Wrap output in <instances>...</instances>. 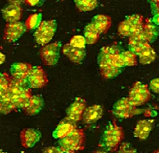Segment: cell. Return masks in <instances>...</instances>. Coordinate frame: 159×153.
Here are the masks:
<instances>
[{"instance_id":"74e56055","label":"cell","mask_w":159,"mask_h":153,"mask_svg":"<svg viewBox=\"0 0 159 153\" xmlns=\"http://www.w3.org/2000/svg\"><path fill=\"white\" fill-rule=\"evenodd\" d=\"M5 60H6V57H5V56L3 55V53L0 52V65H2L3 63H4Z\"/></svg>"},{"instance_id":"8992f818","label":"cell","mask_w":159,"mask_h":153,"mask_svg":"<svg viewBox=\"0 0 159 153\" xmlns=\"http://www.w3.org/2000/svg\"><path fill=\"white\" fill-rule=\"evenodd\" d=\"M128 98L131 104L135 107L146 104L151 99V93L148 86L140 82H136L130 88Z\"/></svg>"},{"instance_id":"83f0119b","label":"cell","mask_w":159,"mask_h":153,"mask_svg":"<svg viewBox=\"0 0 159 153\" xmlns=\"http://www.w3.org/2000/svg\"><path fill=\"white\" fill-rule=\"evenodd\" d=\"M42 23V15L41 14H33L31 15L26 20L25 26L26 30H33L37 29L40 24Z\"/></svg>"},{"instance_id":"4316f807","label":"cell","mask_w":159,"mask_h":153,"mask_svg":"<svg viewBox=\"0 0 159 153\" xmlns=\"http://www.w3.org/2000/svg\"><path fill=\"white\" fill-rule=\"evenodd\" d=\"M12 78H10L8 73L3 72L0 73V97L7 94L10 90Z\"/></svg>"},{"instance_id":"d4e9b609","label":"cell","mask_w":159,"mask_h":153,"mask_svg":"<svg viewBox=\"0 0 159 153\" xmlns=\"http://www.w3.org/2000/svg\"><path fill=\"white\" fill-rule=\"evenodd\" d=\"M139 61L141 64L143 65H146V64H150L155 61L156 59V52L154 51V49L149 45L146 49L143 50L142 52L139 55Z\"/></svg>"},{"instance_id":"44dd1931","label":"cell","mask_w":159,"mask_h":153,"mask_svg":"<svg viewBox=\"0 0 159 153\" xmlns=\"http://www.w3.org/2000/svg\"><path fill=\"white\" fill-rule=\"evenodd\" d=\"M92 24L94 25L100 34L106 33L111 25V20L108 16L97 15L92 19Z\"/></svg>"},{"instance_id":"603a6c76","label":"cell","mask_w":159,"mask_h":153,"mask_svg":"<svg viewBox=\"0 0 159 153\" xmlns=\"http://www.w3.org/2000/svg\"><path fill=\"white\" fill-rule=\"evenodd\" d=\"M16 109V108L15 106L9 93L0 97V113L9 114Z\"/></svg>"},{"instance_id":"2e32d148","label":"cell","mask_w":159,"mask_h":153,"mask_svg":"<svg viewBox=\"0 0 159 153\" xmlns=\"http://www.w3.org/2000/svg\"><path fill=\"white\" fill-rule=\"evenodd\" d=\"M98 63H99V66H100L101 75L106 79L116 78L121 73V69L115 67L107 60L98 58Z\"/></svg>"},{"instance_id":"52a82bcc","label":"cell","mask_w":159,"mask_h":153,"mask_svg":"<svg viewBox=\"0 0 159 153\" xmlns=\"http://www.w3.org/2000/svg\"><path fill=\"white\" fill-rule=\"evenodd\" d=\"M61 43L55 42L43 46L40 51V56L43 62L47 65H54L60 59Z\"/></svg>"},{"instance_id":"e0dca14e","label":"cell","mask_w":159,"mask_h":153,"mask_svg":"<svg viewBox=\"0 0 159 153\" xmlns=\"http://www.w3.org/2000/svg\"><path fill=\"white\" fill-rule=\"evenodd\" d=\"M102 114H103V109L101 106H99V105L91 106L89 107H87L85 109L82 120L84 124H94L95 122H97L99 119H101Z\"/></svg>"},{"instance_id":"d6986e66","label":"cell","mask_w":159,"mask_h":153,"mask_svg":"<svg viewBox=\"0 0 159 153\" xmlns=\"http://www.w3.org/2000/svg\"><path fill=\"white\" fill-rule=\"evenodd\" d=\"M153 127V120H140L137 123L134 130V135L140 140L148 138Z\"/></svg>"},{"instance_id":"d590c367","label":"cell","mask_w":159,"mask_h":153,"mask_svg":"<svg viewBox=\"0 0 159 153\" xmlns=\"http://www.w3.org/2000/svg\"><path fill=\"white\" fill-rule=\"evenodd\" d=\"M41 1H38V0H34V1H31V0H27L26 1V4L31 5V6H35V5H40L42 3H40Z\"/></svg>"},{"instance_id":"4dcf8cb0","label":"cell","mask_w":159,"mask_h":153,"mask_svg":"<svg viewBox=\"0 0 159 153\" xmlns=\"http://www.w3.org/2000/svg\"><path fill=\"white\" fill-rule=\"evenodd\" d=\"M143 43H147L144 38V37L141 34V32L139 33H136L133 36L129 37V48H132V47H134V46L140 45Z\"/></svg>"},{"instance_id":"d6a6232c","label":"cell","mask_w":159,"mask_h":153,"mask_svg":"<svg viewBox=\"0 0 159 153\" xmlns=\"http://www.w3.org/2000/svg\"><path fill=\"white\" fill-rule=\"evenodd\" d=\"M150 89L152 90L154 93L159 94V78L152 79V81L150 82Z\"/></svg>"},{"instance_id":"3957f363","label":"cell","mask_w":159,"mask_h":153,"mask_svg":"<svg viewBox=\"0 0 159 153\" xmlns=\"http://www.w3.org/2000/svg\"><path fill=\"white\" fill-rule=\"evenodd\" d=\"M16 109H25L33 96L31 90L26 86L20 85L19 83L12 79L10 90L8 92Z\"/></svg>"},{"instance_id":"5b68a950","label":"cell","mask_w":159,"mask_h":153,"mask_svg":"<svg viewBox=\"0 0 159 153\" xmlns=\"http://www.w3.org/2000/svg\"><path fill=\"white\" fill-rule=\"evenodd\" d=\"M56 31V23L55 20L42 21L40 26L36 29L34 33V38L36 42L39 45L45 46L49 44L55 36Z\"/></svg>"},{"instance_id":"f1b7e54d","label":"cell","mask_w":159,"mask_h":153,"mask_svg":"<svg viewBox=\"0 0 159 153\" xmlns=\"http://www.w3.org/2000/svg\"><path fill=\"white\" fill-rule=\"evenodd\" d=\"M121 56L125 66H133L137 65V56L130 50L121 51Z\"/></svg>"},{"instance_id":"8fae6325","label":"cell","mask_w":159,"mask_h":153,"mask_svg":"<svg viewBox=\"0 0 159 153\" xmlns=\"http://www.w3.org/2000/svg\"><path fill=\"white\" fill-rule=\"evenodd\" d=\"M32 67L33 66L29 63H14L10 66V73L12 76V79L19 83L20 85L26 87V78Z\"/></svg>"},{"instance_id":"7a4b0ae2","label":"cell","mask_w":159,"mask_h":153,"mask_svg":"<svg viewBox=\"0 0 159 153\" xmlns=\"http://www.w3.org/2000/svg\"><path fill=\"white\" fill-rule=\"evenodd\" d=\"M85 136L81 129L76 128L67 136L59 140V148L63 153H74L84 148Z\"/></svg>"},{"instance_id":"7402d4cb","label":"cell","mask_w":159,"mask_h":153,"mask_svg":"<svg viewBox=\"0 0 159 153\" xmlns=\"http://www.w3.org/2000/svg\"><path fill=\"white\" fill-rule=\"evenodd\" d=\"M43 103L44 102H43V99L42 98V96L33 95L31 97V100H30L27 106L24 109V111L26 114L30 115V116L36 115L42 110V108L43 107Z\"/></svg>"},{"instance_id":"30bf717a","label":"cell","mask_w":159,"mask_h":153,"mask_svg":"<svg viewBox=\"0 0 159 153\" xmlns=\"http://www.w3.org/2000/svg\"><path fill=\"white\" fill-rule=\"evenodd\" d=\"M112 113L119 118H129L136 113V108L131 104L129 98H123L114 105Z\"/></svg>"},{"instance_id":"f546056e","label":"cell","mask_w":159,"mask_h":153,"mask_svg":"<svg viewBox=\"0 0 159 153\" xmlns=\"http://www.w3.org/2000/svg\"><path fill=\"white\" fill-rule=\"evenodd\" d=\"M87 42L86 39L84 36H80V35H76V36L72 37L70 40V45H71L74 48L79 49H85Z\"/></svg>"},{"instance_id":"ab89813d","label":"cell","mask_w":159,"mask_h":153,"mask_svg":"<svg viewBox=\"0 0 159 153\" xmlns=\"http://www.w3.org/2000/svg\"><path fill=\"white\" fill-rule=\"evenodd\" d=\"M153 153H159V149H157V150L155 151H154Z\"/></svg>"},{"instance_id":"9a60e30c","label":"cell","mask_w":159,"mask_h":153,"mask_svg":"<svg viewBox=\"0 0 159 153\" xmlns=\"http://www.w3.org/2000/svg\"><path fill=\"white\" fill-rule=\"evenodd\" d=\"M41 139V133L34 128H26L20 133L21 145L25 148H31L35 146Z\"/></svg>"},{"instance_id":"e575fe53","label":"cell","mask_w":159,"mask_h":153,"mask_svg":"<svg viewBox=\"0 0 159 153\" xmlns=\"http://www.w3.org/2000/svg\"><path fill=\"white\" fill-rule=\"evenodd\" d=\"M152 9L155 15L159 14V1H152Z\"/></svg>"},{"instance_id":"1f68e13d","label":"cell","mask_w":159,"mask_h":153,"mask_svg":"<svg viewBox=\"0 0 159 153\" xmlns=\"http://www.w3.org/2000/svg\"><path fill=\"white\" fill-rule=\"evenodd\" d=\"M117 153H137L136 150L131 146V145L129 143H124L119 146V150Z\"/></svg>"},{"instance_id":"836d02e7","label":"cell","mask_w":159,"mask_h":153,"mask_svg":"<svg viewBox=\"0 0 159 153\" xmlns=\"http://www.w3.org/2000/svg\"><path fill=\"white\" fill-rule=\"evenodd\" d=\"M43 153H63L62 151L59 148V147L56 146H50L47 147L46 149L43 150Z\"/></svg>"},{"instance_id":"8d00e7d4","label":"cell","mask_w":159,"mask_h":153,"mask_svg":"<svg viewBox=\"0 0 159 153\" xmlns=\"http://www.w3.org/2000/svg\"><path fill=\"white\" fill-rule=\"evenodd\" d=\"M152 21L154 25H158L159 26V14L155 15V16H153V18L152 19Z\"/></svg>"},{"instance_id":"ba28073f","label":"cell","mask_w":159,"mask_h":153,"mask_svg":"<svg viewBox=\"0 0 159 153\" xmlns=\"http://www.w3.org/2000/svg\"><path fill=\"white\" fill-rule=\"evenodd\" d=\"M48 78L41 66H33L26 78V84L29 88H40L45 86Z\"/></svg>"},{"instance_id":"5bb4252c","label":"cell","mask_w":159,"mask_h":153,"mask_svg":"<svg viewBox=\"0 0 159 153\" xmlns=\"http://www.w3.org/2000/svg\"><path fill=\"white\" fill-rule=\"evenodd\" d=\"M76 128H77L76 123L70 120L67 117H66L65 119H63L59 123L58 126L53 132V137L57 140H61L64 137L67 136L69 134H71V132L74 131Z\"/></svg>"},{"instance_id":"4fadbf2b","label":"cell","mask_w":159,"mask_h":153,"mask_svg":"<svg viewBox=\"0 0 159 153\" xmlns=\"http://www.w3.org/2000/svg\"><path fill=\"white\" fill-rule=\"evenodd\" d=\"M86 109V101L82 98H77L74 102L67 108L66 117L74 123L82 120L83 115Z\"/></svg>"},{"instance_id":"7c38bea8","label":"cell","mask_w":159,"mask_h":153,"mask_svg":"<svg viewBox=\"0 0 159 153\" xmlns=\"http://www.w3.org/2000/svg\"><path fill=\"white\" fill-rule=\"evenodd\" d=\"M26 31L25 23L23 22H14L7 23L4 27L3 32V38L7 42L13 43L16 41L22 36Z\"/></svg>"},{"instance_id":"60d3db41","label":"cell","mask_w":159,"mask_h":153,"mask_svg":"<svg viewBox=\"0 0 159 153\" xmlns=\"http://www.w3.org/2000/svg\"><path fill=\"white\" fill-rule=\"evenodd\" d=\"M0 153H5V152H4V151H3L2 150H0Z\"/></svg>"},{"instance_id":"277c9868","label":"cell","mask_w":159,"mask_h":153,"mask_svg":"<svg viewBox=\"0 0 159 153\" xmlns=\"http://www.w3.org/2000/svg\"><path fill=\"white\" fill-rule=\"evenodd\" d=\"M145 20L140 15H132L127 17L118 26V33L124 37H131L140 33L143 29Z\"/></svg>"},{"instance_id":"f35d334b","label":"cell","mask_w":159,"mask_h":153,"mask_svg":"<svg viewBox=\"0 0 159 153\" xmlns=\"http://www.w3.org/2000/svg\"><path fill=\"white\" fill-rule=\"evenodd\" d=\"M93 153H108V152H107V151H105L104 150H103V151L98 150V151H94Z\"/></svg>"},{"instance_id":"ac0fdd59","label":"cell","mask_w":159,"mask_h":153,"mask_svg":"<svg viewBox=\"0 0 159 153\" xmlns=\"http://www.w3.org/2000/svg\"><path fill=\"white\" fill-rule=\"evenodd\" d=\"M141 34L144 37V38L146 42L150 43L154 42L159 35L158 27L154 25L151 19L145 20L144 26L141 31Z\"/></svg>"},{"instance_id":"ffe728a7","label":"cell","mask_w":159,"mask_h":153,"mask_svg":"<svg viewBox=\"0 0 159 153\" xmlns=\"http://www.w3.org/2000/svg\"><path fill=\"white\" fill-rule=\"evenodd\" d=\"M62 51H63V54L66 56H67V58L70 61L74 62V63H77V64L81 63L82 61L84 58L85 55H86L84 49H79L74 48V47L70 45V43L64 45Z\"/></svg>"},{"instance_id":"cb8c5ba5","label":"cell","mask_w":159,"mask_h":153,"mask_svg":"<svg viewBox=\"0 0 159 153\" xmlns=\"http://www.w3.org/2000/svg\"><path fill=\"white\" fill-rule=\"evenodd\" d=\"M100 33H98L96 28L94 25L91 23H89L84 28V38L86 39V42L88 44H94L97 42L98 39L100 38Z\"/></svg>"},{"instance_id":"6da1fadb","label":"cell","mask_w":159,"mask_h":153,"mask_svg":"<svg viewBox=\"0 0 159 153\" xmlns=\"http://www.w3.org/2000/svg\"><path fill=\"white\" fill-rule=\"evenodd\" d=\"M124 139L123 128L118 127L115 123L110 124L106 128L100 140V146L107 152H113L120 146Z\"/></svg>"},{"instance_id":"9c48e42d","label":"cell","mask_w":159,"mask_h":153,"mask_svg":"<svg viewBox=\"0 0 159 153\" xmlns=\"http://www.w3.org/2000/svg\"><path fill=\"white\" fill-rule=\"evenodd\" d=\"M3 18L8 23L19 22L22 17V8L19 1H10L2 10Z\"/></svg>"},{"instance_id":"484cf974","label":"cell","mask_w":159,"mask_h":153,"mask_svg":"<svg viewBox=\"0 0 159 153\" xmlns=\"http://www.w3.org/2000/svg\"><path fill=\"white\" fill-rule=\"evenodd\" d=\"M75 4L80 11H91L94 10L98 5V2L95 0H76Z\"/></svg>"}]
</instances>
